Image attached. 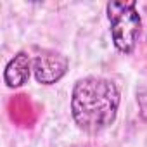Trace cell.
<instances>
[{"mask_svg": "<svg viewBox=\"0 0 147 147\" xmlns=\"http://www.w3.org/2000/svg\"><path fill=\"white\" fill-rule=\"evenodd\" d=\"M118 87L102 76H85L78 80L71 94V116L88 135L107 130L119 109Z\"/></svg>", "mask_w": 147, "mask_h": 147, "instance_id": "obj_1", "label": "cell"}, {"mask_svg": "<svg viewBox=\"0 0 147 147\" xmlns=\"http://www.w3.org/2000/svg\"><path fill=\"white\" fill-rule=\"evenodd\" d=\"M106 12L111 24V38L114 47L121 54L130 55L135 50L142 26V19L137 11V2L135 0L109 2L106 5Z\"/></svg>", "mask_w": 147, "mask_h": 147, "instance_id": "obj_2", "label": "cell"}, {"mask_svg": "<svg viewBox=\"0 0 147 147\" xmlns=\"http://www.w3.org/2000/svg\"><path fill=\"white\" fill-rule=\"evenodd\" d=\"M69 67V61L66 55L55 50H40L38 55L33 57V75L38 83L42 85H54L57 83Z\"/></svg>", "mask_w": 147, "mask_h": 147, "instance_id": "obj_3", "label": "cell"}, {"mask_svg": "<svg viewBox=\"0 0 147 147\" xmlns=\"http://www.w3.org/2000/svg\"><path fill=\"white\" fill-rule=\"evenodd\" d=\"M33 71V59L26 50H19L4 69V82L9 88L23 87Z\"/></svg>", "mask_w": 147, "mask_h": 147, "instance_id": "obj_4", "label": "cell"}]
</instances>
